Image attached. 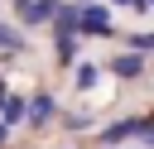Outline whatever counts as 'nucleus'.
<instances>
[{"label": "nucleus", "instance_id": "nucleus-1", "mask_svg": "<svg viewBox=\"0 0 154 149\" xmlns=\"http://www.w3.org/2000/svg\"><path fill=\"white\" fill-rule=\"evenodd\" d=\"M14 5H19V19L24 24H48L58 14V0H14Z\"/></svg>", "mask_w": 154, "mask_h": 149}, {"label": "nucleus", "instance_id": "nucleus-2", "mask_svg": "<svg viewBox=\"0 0 154 149\" xmlns=\"http://www.w3.org/2000/svg\"><path fill=\"white\" fill-rule=\"evenodd\" d=\"M140 130H144V120H120V125L101 130V144L111 149V144H120V139H130V135H140Z\"/></svg>", "mask_w": 154, "mask_h": 149}, {"label": "nucleus", "instance_id": "nucleus-3", "mask_svg": "<svg viewBox=\"0 0 154 149\" xmlns=\"http://www.w3.org/2000/svg\"><path fill=\"white\" fill-rule=\"evenodd\" d=\"M53 24H58V34H77V24H82V10L58 0V14H53Z\"/></svg>", "mask_w": 154, "mask_h": 149}, {"label": "nucleus", "instance_id": "nucleus-4", "mask_svg": "<svg viewBox=\"0 0 154 149\" xmlns=\"http://www.w3.org/2000/svg\"><path fill=\"white\" fill-rule=\"evenodd\" d=\"M111 72L116 77H140L144 72V58L140 53H120V58H111Z\"/></svg>", "mask_w": 154, "mask_h": 149}, {"label": "nucleus", "instance_id": "nucleus-5", "mask_svg": "<svg viewBox=\"0 0 154 149\" xmlns=\"http://www.w3.org/2000/svg\"><path fill=\"white\" fill-rule=\"evenodd\" d=\"M24 111H29V106H24V101H19V96H10V91H5V96H0V115H5V125H14V120H19V115H24Z\"/></svg>", "mask_w": 154, "mask_h": 149}, {"label": "nucleus", "instance_id": "nucleus-6", "mask_svg": "<svg viewBox=\"0 0 154 149\" xmlns=\"http://www.w3.org/2000/svg\"><path fill=\"white\" fill-rule=\"evenodd\" d=\"M48 115H53V96H34V101H29V120H34V125H43Z\"/></svg>", "mask_w": 154, "mask_h": 149}, {"label": "nucleus", "instance_id": "nucleus-7", "mask_svg": "<svg viewBox=\"0 0 154 149\" xmlns=\"http://www.w3.org/2000/svg\"><path fill=\"white\" fill-rule=\"evenodd\" d=\"M77 58V34H58V62H72Z\"/></svg>", "mask_w": 154, "mask_h": 149}, {"label": "nucleus", "instance_id": "nucleus-8", "mask_svg": "<svg viewBox=\"0 0 154 149\" xmlns=\"http://www.w3.org/2000/svg\"><path fill=\"white\" fill-rule=\"evenodd\" d=\"M0 48H5V53L19 48V29H14V24H0Z\"/></svg>", "mask_w": 154, "mask_h": 149}, {"label": "nucleus", "instance_id": "nucleus-9", "mask_svg": "<svg viewBox=\"0 0 154 149\" xmlns=\"http://www.w3.org/2000/svg\"><path fill=\"white\" fill-rule=\"evenodd\" d=\"M96 82V67L91 62H77V87H91Z\"/></svg>", "mask_w": 154, "mask_h": 149}, {"label": "nucleus", "instance_id": "nucleus-10", "mask_svg": "<svg viewBox=\"0 0 154 149\" xmlns=\"http://www.w3.org/2000/svg\"><path fill=\"white\" fill-rule=\"evenodd\" d=\"M130 48H135V53H149V48H154V34H135Z\"/></svg>", "mask_w": 154, "mask_h": 149}, {"label": "nucleus", "instance_id": "nucleus-11", "mask_svg": "<svg viewBox=\"0 0 154 149\" xmlns=\"http://www.w3.org/2000/svg\"><path fill=\"white\" fill-rule=\"evenodd\" d=\"M5 139H10V125H5V120H0V144H5Z\"/></svg>", "mask_w": 154, "mask_h": 149}, {"label": "nucleus", "instance_id": "nucleus-12", "mask_svg": "<svg viewBox=\"0 0 154 149\" xmlns=\"http://www.w3.org/2000/svg\"><path fill=\"white\" fill-rule=\"evenodd\" d=\"M0 96H5V77H0Z\"/></svg>", "mask_w": 154, "mask_h": 149}, {"label": "nucleus", "instance_id": "nucleus-13", "mask_svg": "<svg viewBox=\"0 0 154 149\" xmlns=\"http://www.w3.org/2000/svg\"><path fill=\"white\" fill-rule=\"evenodd\" d=\"M116 5H130V0H116Z\"/></svg>", "mask_w": 154, "mask_h": 149}, {"label": "nucleus", "instance_id": "nucleus-14", "mask_svg": "<svg viewBox=\"0 0 154 149\" xmlns=\"http://www.w3.org/2000/svg\"><path fill=\"white\" fill-rule=\"evenodd\" d=\"M149 5H154V0H149Z\"/></svg>", "mask_w": 154, "mask_h": 149}, {"label": "nucleus", "instance_id": "nucleus-15", "mask_svg": "<svg viewBox=\"0 0 154 149\" xmlns=\"http://www.w3.org/2000/svg\"><path fill=\"white\" fill-rule=\"evenodd\" d=\"M111 149H116V144H111Z\"/></svg>", "mask_w": 154, "mask_h": 149}]
</instances>
